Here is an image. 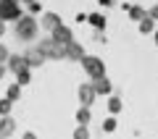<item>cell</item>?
<instances>
[{"instance_id": "1", "label": "cell", "mask_w": 158, "mask_h": 139, "mask_svg": "<svg viewBox=\"0 0 158 139\" xmlns=\"http://www.w3.org/2000/svg\"><path fill=\"white\" fill-rule=\"evenodd\" d=\"M13 34H16L21 42H32L40 34V21L34 16H29V13H24V16L16 18V24H13Z\"/></svg>"}, {"instance_id": "2", "label": "cell", "mask_w": 158, "mask_h": 139, "mask_svg": "<svg viewBox=\"0 0 158 139\" xmlns=\"http://www.w3.org/2000/svg\"><path fill=\"white\" fill-rule=\"evenodd\" d=\"M82 68H85V73L95 81V79H100V76H106V63H103V58H98V55H85L82 58Z\"/></svg>"}, {"instance_id": "3", "label": "cell", "mask_w": 158, "mask_h": 139, "mask_svg": "<svg viewBox=\"0 0 158 139\" xmlns=\"http://www.w3.org/2000/svg\"><path fill=\"white\" fill-rule=\"evenodd\" d=\"M37 50L42 53L45 58H50V61H63V45H58L53 37L42 39V42L37 45Z\"/></svg>"}, {"instance_id": "4", "label": "cell", "mask_w": 158, "mask_h": 139, "mask_svg": "<svg viewBox=\"0 0 158 139\" xmlns=\"http://www.w3.org/2000/svg\"><path fill=\"white\" fill-rule=\"evenodd\" d=\"M21 16V6L16 0H0V21H16Z\"/></svg>"}, {"instance_id": "5", "label": "cell", "mask_w": 158, "mask_h": 139, "mask_svg": "<svg viewBox=\"0 0 158 139\" xmlns=\"http://www.w3.org/2000/svg\"><path fill=\"white\" fill-rule=\"evenodd\" d=\"M6 68H8L11 73H19V71H24V68H29L27 55H21V53H11L8 61H6Z\"/></svg>"}, {"instance_id": "6", "label": "cell", "mask_w": 158, "mask_h": 139, "mask_svg": "<svg viewBox=\"0 0 158 139\" xmlns=\"http://www.w3.org/2000/svg\"><path fill=\"white\" fill-rule=\"evenodd\" d=\"M85 55H87V53H85V47H82L79 42H69L66 47H63V58H66V61H74V63H79V61H82Z\"/></svg>"}, {"instance_id": "7", "label": "cell", "mask_w": 158, "mask_h": 139, "mask_svg": "<svg viewBox=\"0 0 158 139\" xmlns=\"http://www.w3.org/2000/svg\"><path fill=\"white\" fill-rule=\"evenodd\" d=\"M77 95H79V102H82V105H87L90 108L92 102H95V87H92V81L90 84H79V89H77Z\"/></svg>"}, {"instance_id": "8", "label": "cell", "mask_w": 158, "mask_h": 139, "mask_svg": "<svg viewBox=\"0 0 158 139\" xmlns=\"http://www.w3.org/2000/svg\"><path fill=\"white\" fill-rule=\"evenodd\" d=\"M50 37L56 39L58 45H63V47H66L69 42H74V32H71L69 26H63V24H61V26H56V29H53V32H50Z\"/></svg>"}, {"instance_id": "9", "label": "cell", "mask_w": 158, "mask_h": 139, "mask_svg": "<svg viewBox=\"0 0 158 139\" xmlns=\"http://www.w3.org/2000/svg\"><path fill=\"white\" fill-rule=\"evenodd\" d=\"M61 16H58V13H53V11H45L42 13V18H40V26L45 29V32H53V29L56 26H61Z\"/></svg>"}, {"instance_id": "10", "label": "cell", "mask_w": 158, "mask_h": 139, "mask_svg": "<svg viewBox=\"0 0 158 139\" xmlns=\"http://www.w3.org/2000/svg\"><path fill=\"white\" fill-rule=\"evenodd\" d=\"M92 87H95V95H103V97H108V95L113 92V84H111V79H108V76L95 79V81H92Z\"/></svg>"}, {"instance_id": "11", "label": "cell", "mask_w": 158, "mask_h": 139, "mask_svg": "<svg viewBox=\"0 0 158 139\" xmlns=\"http://www.w3.org/2000/svg\"><path fill=\"white\" fill-rule=\"evenodd\" d=\"M24 55H27V63H29V68H42V63L48 61V58L42 55V53H40L37 47H32V50H29V53H24Z\"/></svg>"}, {"instance_id": "12", "label": "cell", "mask_w": 158, "mask_h": 139, "mask_svg": "<svg viewBox=\"0 0 158 139\" xmlns=\"http://www.w3.org/2000/svg\"><path fill=\"white\" fill-rule=\"evenodd\" d=\"M13 131H16V121H13L11 116H0V137L6 139V137H11Z\"/></svg>"}, {"instance_id": "13", "label": "cell", "mask_w": 158, "mask_h": 139, "mask_svg": "<svg viewBox=\"0 0 158 139\" xmlns=\"http://www.w3.org/2000/svg\"><path fill=\"white\" fill-rule=\"evenodd\" d=\"M87 21H90V26L95 29V32H103V29H106V16H103V13H90Z\"/></svg>"}, {"instance_id": "14", "label": "cell", "mask_w": 158, "mask_h": 139, "mask_svg": "<svg viewBox=\"0 0 158 139\" xmlns=\"http://www.w3.org/2000/svg\"><path fill=\"white\" fill-rule=\"evenodd\" d=\"M90 121H92V113H90V108H87V105H82V108L77 110V123H79V126H87Z\"/></svg>"}, {"instance_id": "15", "label": "cell", "mask_w": 158, "mask_h": 139, "mask_svg": "<svg viewBox=\"0 0 158 139\" xmlns=\"http://www.w3.org/2000/svg\"><path fill=\"white\" fill-rule=\"evenodd\" d=\"M106 108H108V113H111V116H118V113H121V100H118V97H113V95H108V102H106Z\"/></svg>"}, {"instance_id": "16", "label": "cell", "mask_w": 158, "mask_h": 139, "mask_svg": "<svg viewBox=\"0 0 158 139\" xmlns=\"http://www.w3.org/2000/svg\"><path fill=\"white\" fill-rule=\"evenodd\" d=\"M137 29H140V34H153L156 32V21H153L150 16H145L140 24H137Z\"/></svg>"}, {"instance_id": "17", "label": "cell", "mask_w": 158, "mask_h": 139, "mask_svg": "<svg viewBox=\"0 0 158 139\" xmlns=\"http://www.w3.org/2000/svg\"><path fill=\"white\" fill-rule=\"evenodd\" d=\"M127 11H129V18H132V21H142V18L148 16V11H145V8H140V6H129Z\"/></svg>"}, {"instance_id": "18", "label": "cell", "mask_w": 158, "mask_h": 139, "mask_svg": "<svg viewBox=\"0 0 158 139\" xmlns=\"http://www.w3.org/2000/svg\"><path fill=\"white\" fill-rule=\"evenodd\" d=\"M6 97H8L11 102H16L19 97H21V84H11V87L6 89Z\"/></svg>"}, {"instance_id": "19", "label": "cell", "mask_w": 158, "mask_h": 139, "mask_svg": "<svg viewBox=\"0 0 158 139\" xmlns=\"http://www.w3.org/2000/svg\"><path fill=\"white\" fill-rule=\"evenodd\" d=\"M29 81H32V68H24V71H19V73H16V84L27 87Z\"/></svg>"}, {"instance_id": "20", "label": "cell", "mask_w": 158, "mask_h": 139, "mask_svg": "<svg viewBox=\"0 0 158 139\" xmlns=\"http://www.w3.org/2000/svg\"><path fill=\"white\" fill-rule=\"evenodd\" d=\"M11 110H13V102L8 97H3L0 100V116H11Z\"/></svg>"}, {"instance_id": "21", "label": "cell", "mask_w": 158, "mask_h": 139, "mask_svg": "<svg viewBox=\"0 0 158 139\" xmlns=\"http://www.w3.org/2000/svg\"><path fill=\"white\" fill-rule=\"evenodd\" d=\"M74 139H90V129L77 123V129H74Z\"/></svg>"}, {"instance_id": "22", "label": "cell", "mask_w": 158, "mask_h": 139, "mask_svg": "<svg viewBox=\"0 0 158 139\" xmlns=\"http://www.w3.org/2000/svg\"><path fill=\"white\" fill-rule=\"evenodd\" d=\"M116 126H118V123H116V118H106V121H103V131H106V134H113V131H116Z\"/></svg>"}, {"instance_id": "23", "label": "cell", "mask_w": 158, "mask_h": 139, "mask_svg": "<svg viewBox=\"0 0 158 139\" xmlns=\"http://www.w3.org/2000/svg\"><path fill=\"white\" fill-rule=\"evenodd\" d=\"M27 6H29V16H34V13H40V11H42V6H40L37 0H32V3H27Z\"/></svg>"}, {"instance_id": "24", "label": "cell", "mask_w": 158, "mask_h": 139, "mask_svg": "<svg viewBox=\"0 0 158 139\" xmlns=\"http://www.w3.org/2000/svg\"><path fill=\"white\" fill-rule=\"evenodd\" d=\"M8 55H11V53H8V47L0 42V63H6V61H8Z\"/></svg>"}, {"instance_id": "25", "label": "cell", "mask_w": 158, "mask_h": 139, "mask_svg": "<svg viewBox=\"0 0 158 139\" xmlns=\"http://www.w3.org/2000/svg\"><path fill=\"white\" fill-rule=\"evenodd\" d=\"M148 16H150V18H153V21H158V6H153V8H150V11H148Z\"/></svg>"}, {"instance_id": "26", "label": "cell", "mask_w": 158, "mask_h": 139, "mask_svg": "<svg viewBox=\"0 0 158 139\" xmlns=\"http://www.w3.org/2000/svg\"><path fill=\"white\" fill-rule=\"evenodd\" d=\"M21 139H40V137H37L34 131H24V134H21Z\"/></svg>"}, {"instance_id": "27", "label": "cell", "mask_w": 158, "mask_h": 139, "mask_svg": "<svg viewBox=\"0 0 158 139\" xmlns=\"http://www.w3.org/2000/svg\"><path fill=\"white\" fill-rule=\"evenodd\" d=\"M8 73V68H6V63H0V81H3V76Z\"/></svg>"}, {"instance_id": "28", "label": "cell", "mask_w": 158, "mask_h": 139, "mask_svg": "<svg viewBox=\"0 0 158 139\" xmlns=\"http://www.w3.org/2000/svg\"><path fill=\"white\" fill-rule=\"evenodd\" d=\"M3 34H6V21H0V39H3Z\"/></svg>"}, {"instance_id": "29", "label": "cell", "mask_w": 158, "mask_h": 139, "mask_svg": "<svg viewBox=\"0 0 158 139\" xmlns=\"http://www.w3.org/2000/svg\"><path fill=\"white\" fill-rule=\"evenodd\" d=\"M98 3H100V6H106V8H108V6H111V3H113V0H98Z\"/></svg>"}, {"instance_id": "30", "label": "cell", "mask_w": 158, "mask_h": 139, "mask_svg": "<svg viewBox=\"0 0 158 139\" xmlns=\"http://www.w3.org/2000/svg\"><path fill=\"white\" fill-rule=\"evenodd\" d=\"M153 39H156V45H158V29H156V32H153Z\"/></svg>"}, {"instance_id": "31", "label": "cell", "mask_w": 158, "mask_h": 139, "mask_svg": "<svg viewBox=\"0 0 158 139\" xmlns=\"http://www.w3.org/2000/svg\"><path fill=\"white\" fill-rule=\"evenodd\" d=\"M19 3H32V0H19Z\"/></svg>"}, {"instance_id": "32", "label": "cell", "mask_w": 158, "mask_h": 139, "mask_svg": "<svg viewBox=\"0 0 158 139\" xmlns=\"http://www.w3.org/2000/svg\"><path fill=\"white\" fill-rule=\"evenodd\" d=\"M0 139H3V137H0Z\"/></svg>"}, {"instance_id": "33", "label": "cell", "mask_w": 158, "mask_h": 139, "mask_svg": "<svg viewBox=\"0 0 158 139\" xmlns=\"http://www.w3.org/2000/svg\"><path fill=\"white\" fill-rule=\"evenodd\" d=\"M16 3H19V0H16Z\"/></svg>"}]
</instances>
